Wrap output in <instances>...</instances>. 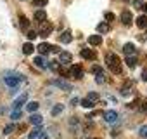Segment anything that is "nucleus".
Here are the masks:
<instances>
[{"label": "nucleus", "instance_id": "obj_33", "mask_svg": "<svg viewBox=\"0 0 147 139\" xmlns=\"http://www.w3.org/2000/svg\"><path fill=\"white\" fill-rule=\"evenodd\" d=\"M138 134H140L142 137H145V139H147V125H142V127H140V130H138Z\"/></svg>", "mask_w": 147, "mask_h": 139}, {"label": "nucleus", "instance_id": "obj_36", "mask_svg": "<svg viewBox=\"0 0 147 139\" xmlns=\"http://www.w3.org/2000/svg\"><path fill=\"white\" fill-rule=\"evenodd\" d=\"M133 7H135V9H142V7H144L142 0H133Z\"/></svg>", "mask_w": 147, "mask_h": 139}, {"label": "nucleus", "instance_id": "obj_26", "mask_svg": "<svg viewBox=\"0 0 147 139\" xmlns=\"http://www.w3.org/2000/svg\"><path fill=\"white\" fill-rule=\"evenodd\" d=\"M69 123H71V130H73V132H78V130H76V129H78V123H80L78 118H71Z\"/></svg>", "mask_w": 147, "mask_h": 139}, {"label": "nucleus", "instance_id": "obj_8", "mask_svg": "<svg viewBox=\"0 0 147 139\" xmlns=\"http://www.w3.org/2000/svg\"><path fill=\"white\" fill-rule=\"evenodd\" d=\"M26 99H28V94H21L16 101H14V104H12V108H21L23 104H26Z\"/></svg>", "mask_w": 147, "mask_h": 139}, {"label": "nucleus", "instance_id": "obj_27", "mask_svg": "<svg viewBox=\"0 0 147 139\" xmlns=\"http://www.w3.org/2000/svg\"><path fill=\"white\" fill-rule=\"evenodd\" d=\"M38 108H40V104L33 101V103H28V106H26V111H36Z\"/></svg>", "mask_w": 147, "mask_h": 139}, {"label": "nucleus", "instance_id": "obj_29", "mask_svg": "<svg viewBox=\"0 0 147 139\" xmlns=\"http://www.w3.org/2000/svg\"><path fill=\"white\" fill-rule=\"evenodd\" d=\"M90 72H92L94 75H99V73H102V72H104V70H102V66H99V64H94Z\"/></svg>", "mask_w": 147, "mask_h": 139}, {"label": "nucleus", "instance_id": "obj_17", "mask_svg": "<svg viewBox=\"0 0 147 139\" xmlns=\"http://www.w3.org/2000/svg\"><path fill=\"white\" fill-rule=\"evenodd\" d=\"M59 63H62V64H67V63H71V54H69V52H61Z\"/></svg>", "mask_w": 147, "mask_h": 139}, {"label": "nucleus", "instance_id": "obj_37", "mask_svg": "<svg viewBox=\"0 0 147 139\" xmlns=\"http://www.w3.org/2000/svg\"><path fill=\"white\" fill-rule=\"evenodd\" d=\"M49 68L57 70V68H59V61H52V63H49Z\"/></svg>", "mask_w": 147, "mask_h": 139}, {"label": "nucleus", "instance_id": "obj_34", "mask_svg": "<svg viewBox=\"0 0 147 139\" xmlns=\"http://www.w3.org/2000/svg\"><path fill=\"white\" fill-rule=\"evenodd\" d=\"M47 2H49V0H35L33 4H35L36 7H43V5H47Z\"/></svg>", "mask_w": 147, "mask_h": 139}, {"label": "nucleus", "instance_id": "obj_21", "mask_svg": "<svg viewBox=\"0 0 147 139\" xmlns=\"http://www.w3.org/2000/svg\"><path fill=\"white\" fill-rule=\"evenodd\" d=\"M137 26L138 28H147V16H138L137 18Z\"/></svg>", "mask_w": 147, "mask_h": 139}, {"label": "nucleus", "instance_id": "obj_9", "mask_svg": "<svg viewBox=\"0 0 147 139\" xmlns=\"http://www.w3.org/2000/svg\"><path fill=\"white\" fill-rule=\"evenodd\" d=\"M135 50H137V49H135V45H133V44H130V42L123 45V52H125L126 56H133V54H135Z\"/></svg>", "mask_w": 147, "mask_h": 139}, {"label": "nucleus", "instance_id": "obj_12", "mask_svg": "<svg viewBox=\"0 0 147 139\" xmlns=\"http://www.w3.org/2000/svg\"><path fill=\"white\" fill-rule=\"evenodd\" d=\"M125 63H126L128 68H135V66H137V56H135V54H133V56H126V57H125Z\"/></svg>", "mask_w": 147, "mask_h": 139}, {"label": "nucleus", "instance_id": "obj_43", "mask_svg": "<svg viewBox=\"0 0 147 139\" xmlns=\"http://www.w3.org/2000/svg\"><path fill=\"white\" fill-rule=\"evenodd\" d=\"M142 110H144V111H145V113H147V101H145V103H144V104H142Z\"/></svg>", "mask_w": 147, "mask_h": 139}, {"label": "nucleus", "instance_id": "obj_16", "mask_svg": "<svg viewBox=\"0 0 147 139\" xmlns=\"http://www.w3.org/2000/svg\"><path fill=\"white\" fill-rule=\"evenodd\" d=\"M82 56H83L85 59H94V57H95V52H94L92 49H82Z\"/></svg>", "mask_w": 147, "mask_h": 139}, {"label": "nucleus", "instance_id": "obj_39", "mask_svg": "<svg viewBox=\"0 0 147 139\" xmlns=\"http://www.w3.org/2000/svg\"><path fill=\"white\" fill-rule=\"evenodd\" d=\"M142 80L147 82V70H144V72H142Z\"/></svg>", "mask_w": 147, "mask_h": 139}, {"label": "nucleus", "instance_id": "obj_30", "mask_svg": "<svg viewBox=\"0 0 147 139\" xmlns=\"http://www.w3.org/2000/svg\"><path fill=\"white\" fill-rule=\"evenodd\" d=\"M19 21H21V26H23V30H28V28H30V21H28L24 16H21V18H19Z\"/></svg>", "mask_w": 147, "mask_h": 139}, {"label": "nucleus", "instance_id": "obj_7", "mask_svg": "<svg viewBox=\"0 0 147 139\" xmlns=\"http://www.w3.org/2000/svg\"><path fill=\"white\" fill-rule=\"evenodd\" d=\"M42 132H43V127H42V125H35V129L28 134V139H36Z\"/></svg>", "mask_w": 147, "mask_h": 139}, {"label": "nucleus", "instance_id": "obj_2", "mask_svg": "<svg viewBox=\"0 0 147 139\" xmlns=\"http://www.w3.org/2000/svg\"><path fill=\"white\" fill-rule=\"evenodd\" d=\"M106 64L109 66V70H113V73H121V61H119V57L116 56V54H113V52H107L106 54Z\"/></svg>", "mask_w": 147, "mask_h": 139}, {"label": "nucleus", "instance_id": "obj_40", "mask_svg": "<svg viewBox=\"0 0 147 139\" xmlns=\"http://www.w3.org/2000/svg\"><path fill=\"white\" fill-rule=\"evenodd\" d=\"M50 52H59V47L57 45H50Z\"/></svg>", "mask_w": 147, "mask_h": 139}, {"label": "nucleus", "instance_id": "obj_11", "mask_svg": "<svg viewBox=\"0 0 147 139\" xmlns=\"http://www.w3.org/2000/svg\"><path fill=\"white\" fill-rule=\"evenodd\" d=\"M71 40H73V33H71V31H64V33L61 35V38H59L61 44H69Z\"/></svg>", "mask_w": 147, "mask_h": 139}, {"label": "nucleus", "instance_id": "obj_28", "mask_svg": "<svg viewBox=\"0 0 147 139\" xmlns=\"http://www.w3.org/2000/svg\"><path fill=\"white\" fill-rule=\"evenodd\" d=\"M14 130H16V125H14V123H9V125H5V129H4V134L9 136V134L14 132Z\"/></svg>", "mask_w": 147, "mask_h": 139}, {"label": "nucleus", "instance_id": "obj_1", "mask_svg": "<svg viewBox=\"0 0 147 139\" xmlns=\"http://www.w3.org/2000/svg\"><path fill=\"white\" fill-rule=\"evenodd\" d=\"M26 80V77L24 75H21V73H18V72H5L4 73V82H5V85L7 87H11V89H16L21 82H24Z\"/></svg>", "mask_w": 147, "mask_h": 139}, {"label": "nucleus", "instance_id": "obj_32", "mask_svg": "<svg viewBox=\"0 0 147 139\" xmlns=\"http://www.w3.org/2000/svg\"><path fill=\"white\" fill-rule=\"evenodd\" d=\"M104 80H106L104 73H99V75H95V82H97V84H104Z\"/></svg>", "mask_w": 147, "mask_h": 139}, {"label": "nucleus", "instance_id": "obj_35", "mask_svg": "<svg viewBox=\"0 0 147 139\" xmlns=\"http://www.w3.org/2000/svg\"><path fill=\"white\" fill-rule=\"evenodd\" d=\"M88 99H90V101H94V103H95V101H97V99H99V94H97V92H90V94H88Z\"/></svg>", "mask_w": 147, "mask_h": 139}, {"label": "nucleus", "instance_id": "obj_22", "mask_svg": "<svg viewBox=\"0 0 147 139\" xmlns=\"http://www.w3.org/2000/svg\"><path fill=\"white\" fill-rule=\"evenodd\" d=\"M62 110H64V104H55L54 108H52V117H57V115H61L62 113Z\"/></svg>", "mask_w": 147, "mask_h": 139}, {"label": "nucleus", "instance_id": "obj_20", "mask_svg": "<svg viewBox=\"0 0 147 139\" xmlns=\"http://www.w3.org/2000/svg\"><path fill=\"white\" fill-rule=\"evenodd\" d=\"M80 104H82L83 108H88V110H92V108L95 106V103H94V101H90L88 97H85V99H82V101H80Z\"/></svg>", "mask_w": 147, "mask_h": 139}, {"label": "nucleus", "instance_id": "obj_10", "mask_svg": "<svg viewBox=\"0 0 147 139\" xmlns=\"http://www.w3.org/2000/svg\"><path fill=\"white\" fill-rule=\"evenodd\" d=\"M42 122H43V117L38 113H33L30 117V123H33V125H42Z\"/></svg>", "mask_w": 147, "mask_h": 139}, {"label": "nucleus", "instance_id": "obj_6", "mask_svg": "<svg viewBox=\"0 0 147 139\" xmlns=\"http://www.w3.org/2000/svg\"><path fill=\"white\" fill-rule=\"evenodd\" d=\"M55 87H59V89H62V91H71V85L67 84V82H64V80H61V78H57V80H54L52 82Z\"/></svg>", "mask_w": 147, "mask_h": 139}, {"label": "nucleus", "instance_id": "obj_5", "mask_svg": "<svg viewBox=\"0 0 147 139\" xmlns=\"http://www.w3.org/2000/svg\"><path fill=\"white\" fill-rule=\"evenodd\" d=\"M131 21H133L131 12H130V11H123V14H121V23H123V25H126V26H130V25H131Z\"/></svg>", "mask_w": 147, "mask_h": 139}, {"label": "nucleus", "instance_id": "obj_13", "mask_svg": "<svg viewBox=\"0 0 147 139\" xmlns=\"http://www.w3.org/2000/svg\"><path fill=\"white\" fill-rule=\"evenodd\" d=\"M36 50H38L42 56H45L47 52H50V45H49V44H45V42H42V44L36 47Z\"/></svg>", "mask_w": 147, "mask_h": 139}, {"label": "nucleus", "instance_id": "obj_24", "mask_svg": "<svg viewBox=\"0 0 147 139\" xmlns=\"http://www.w3.org/2000/svg\"><path fill=\"white\" fill-rule=\"evenodd\" d=\"M45 18H47V12H45V11L40 9V11L35 12V19H36V21H45Z\"/></svg>", "mask_w": 147, "mask_h": 139}, {"label": "nucleus", "instance_id": "obj_42", "mask_svg": "<svg viewBox=\"0 0 147 139\" xmlns=\"http://www.w3.org/2000/svg\"><path fill=\"white\" fill-rule=\"evenodd\" d=\"M61 75H62V77H67V75H69V70H61Z\"/></svg>", "mask_w": 147, "mask_h": 139}, {"label": "nucleus", "instance_id": "obj_45", "mask_svg": "<svg viewBox=\"0 0 147 139\" xmlns=\"http://www.w3.org/2000/svg\"><path fill=\"white\" fill-rule=\"evenodd\" d=\"M95 139H99V137H95Z\"/></svg>", "mask_w": 147, "mask_h": 139}, {"label": "nucleus", "instance_id": "obj_18", "mask_svg": "<svg viewBox=\"0 0 147 139\" xmlns=\"http://www.w3.org/2000/svg\"><path fill=\"white\" fill-rule=\"evenodd\" d=\"M33 63H35L38 68H47V66H49V63L43 59V56H40V57H35V61H33Z\"/></svg>", "mask_w": 147, "mask_h": 139}, {"label": "nucleus", "instance_id": "obj_44", "mask_svg": "<svg viewBox=\"0 0 147 139\" xmlns=\"http://www.w3.org/2000/svg\"><path fill=\"white\" fill-rule=\"evenodd\" d=\"M144 11H145V12H147V4H144Z\"/></svg>", "mask_w": 147, "mask_h": 139}, {"label": "nucleus", "instance_id": "obj_14", "mask_svg": "<svg viewBox=\"0 0 147 139\" xmlns=\"http://www.w3.org/2000/svg\"><path fill=\"white\" fill-rule=\"evenodd\" d=\"M50 31H52V25L50 23H45L43 28L40 30V37H47V35H50Z\"/></svg>", "mask_w": 147, "mask_h": 139}, {"label": "nucleus", "instance_id": "obj_3", "mask_svg": "<svg viewBox=\"0 0 147 139\" xmlns=\"http://www.w3.org/2000/svg\"><path fill=\"white\" fill-rule=\"evenodd\" d=\"M69 75H73L75 78H82V77H83V70H82V66H80V64H73L71 70H69Z\"/></svg>", "mask_w": 147, "mask_h": 139}, {"label": "nucleus", "instance_id": "obj_25", "mask_svg": "<svg viewBox=\"0 0 147 139\" xmlns=\"http://www.w3.org/2000/svg\"><path fill=\"white\" fill-rule=\"evenodd\" d=\"M97 31H99V33H107V31H109V25H107V23H99Z\"/></svg>", "mask_w": 147, "mask_h": 139}, {"label": "nucleus", "instance_id": "obj_38", "mask_svg": "<svg viewBox=\"0 0 147 139\" xmlns=\"http://www.w3.org/2000/svg\"><path fill=\"white\" fill-rule=\"evenodd\" d=\"M113 19H114V14H113V12H106V21H109V23H111Z\"/></svg>", "mask_w": 147, "mask_h": 139}, {"label": "nucleus", "instance_id": "obj_31", "mask_svg": "<svg viewBox=\"0 0 147 139\" xmlns=\"http://www.w3.org/2000/svg\"><path fill=\"white\" fill-rule=\"evenodd\" d=\"M36 37H38V33H36L35 30H28V38H30V40H35Z\"/></svg>", "mask_w": 147, "mask_h": 139}, {"label": "nucleus", "instance_id": "obj_41", "mask_svg": "<svg viewBox=\"0 0 147 139\" xmlns=\"http://www.w3.org/2000/svg\"><path fill=\"white\" fill-rule=\"evenodd\" d=\"M36 139H49V136H47V134H45V132H42V134H40V136H38V137H36Z\"/></svg>", "mask_w": 147, "mask_h": 139}, {"label": "nucleus", "instance_id": "obj_23", "mask_svg": "<svg viewBox=\"0 0 147 139\" xmlns=\"http://www.w3.org/2000/svg\"><path fill=\"white\" fill-rule=\"evenodd\" d=\"M21 115H23V110H21V108H12V113H11V118H12V120L21 118Z\"/></svg>", "mask_w": 147, "mask_h": 139}, {"label": "nucleus", "instance_id": "obj_4", "mask_svg": "<svg viewBox=\"0 0 147 139\" xmlns=\"http://www.w3.org/2000/svg\"><path fill=\"white\" fill-rule=\"evenodd\" d=\"M102 117H104V120H106V122H116V120H118V113H116V111H113V110L104 111V113H102Z\"/></svg>", "mask_w": 147, "mask_h": 139}, {"label": "nucleus", "instance_id": "obj_19", "mask_svg": "<svg viewBox=\"0 0 147 139\" xmlns=\"http://www.w3.org/2000/svg\"><path fill=\"white\" fill-rule=\"evenodd\" d=\"M33 50H35V47H33V44H31V42H26V44L23 45V52H24V54H28V56H30V54H33Z\"/></svg>", "mask_w": 147, "mask_h": 139}, {"label": "nucleus", "instance_id": "obj_15", "mask_svg": "<svg viewBox=\"0 0 147 139\" xmlns=\"http://www.w3.org/2000/svg\"><path fill=\"white\" fill-rule=\"evenodd\" d=\"M88 44H90V45H100V44H102L100 35H92V37H88Z\"/></svg>", "mask_w": 147, "mask_h": 139}]
</instances>
